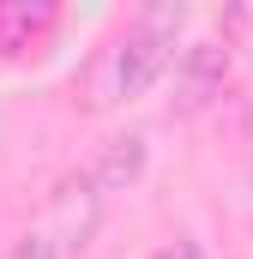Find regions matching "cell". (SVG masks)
<instances>
[{
  "label": "cell",
  "instance_id": "obj_1",
  "mask_svg": "<svg viewBox=\"0 0 253 259\" xmlns=\"http://www.w3.org/2000/svg\"><path fill=\"white\" fill-rule=\"evenodd\" d=\"M181 6L175 0H157V6H139L121 30L109 36V49L85 66V84H78V109L97 115V109H115L133 103L157 84V72L175 55V30H181Z\"/></svg>",
  "mask_w": 253,
  "mask_h": 259
},
{
  "label": "cell",
  "instance_id": "obj_6",
  "mask_svg": "<svg viewBox=\"0 0 253 259\" xmlns=\"http://www.w3.org/2000/svg\"><path fill=\"white\" fill-rule=\"evenodd\" d=\"M151 259H199V253H193L187 241H175V247H163V253H151Z\"/></svg>",
  "mask_w": 253,
  "mask_h": 259
},
{
  "label": "cell",
  "instance_id": "obj_4",
  "mask_svg": "<svg viewBox=\"0 0 253 259\" xmlns=\"http://www.w3.org/2000/svg\"><path fill=\"white\" fill-rule=\"evenodd\" d=\"M139 169H145V139H139V133H126V139L109 145V157H103L85 181H91L97 193H121L126 181H139Z\"/></svg>",
  "mask_w": 253,
  "mask_h": 259
},
{
  "label": "cell",
  "instance_id": "obj_3",
  "mask_svg": "<svg viewBox=\"0 0 253 259\" xmlns=\"http://www.w3.org/2000/svg\"><path fill=\"white\" fill-rule=\"evenodd\" d=\"M49 217L61 223V235H49L55 241V253L61 247H85V235H91V223H97V187L91 181H66L55 205H49Z\"/></svg>",
  "mask_w": 253,
  "mask_h": 259
},
{
  "label": "cell",
  "instance_id": "obj_2",
  "mask_svg": "<svg viewBox=\"0 0 253 259\" xmlns=\"http://www.w3.org/2000/svg\"><path fill=\"white\" fill-rule=\"evenodd\" d=\"M223 78H229V49L223 42H193L187 55H181V66H175V103L181 109H205L211 97H223Z\"/></svg>",
  "mask_w": 253,
  "mask_h": 259
},
{
  "label": "cell",
  "instance_id": "obj_5",
  "mask_svg": "<svg viewBox=\"0 0 253 259\" xmlns=\"http://www.w3.org/2000/svg\"><path fill=\"white\" fill-rule=\"evenodd\" d=\"M6 259H55V241H49L43 229H30V235H24V241H18Z\"/></svg>",
  "mask_w": 253,
  "mask_h": 259
}]
</instances>
